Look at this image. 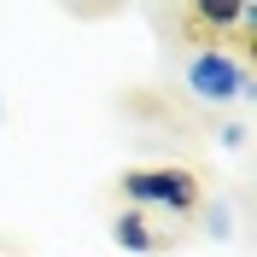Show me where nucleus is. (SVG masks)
I'll return each instance as SVG.
<instances>
[{
	"label": "nucleus",
	"mask_w": 257,
	"mask_h": 257,
	"mask_svg": "<svg viewBox=\"0 0 257 257\" xmlns=\"http://www.w3.org/2000/svg\"><path fill=\"white\" fill-rule=\"evenodd\" d=\"M117 193L128 199V210H164V216H193L205 205V181L187 164H141V170H123Z\"/></svg>",
	"instance_id": "obj_1"
},
{
	"label": "nucleus",
	"mask_w": 257,
	"mask_h": 257,
	"mask_svg": "<svg viewBox=\"0 0 257 257\" xmlns=\"http://www.w3.org/2000/svg\"><path fill=\"white\" fill-rule=\"evenodd\" d=\"M187 88L199 99H240L245 88H251V64L240 59V53H222V47H199L187 59Z\"/></svg>",
	"instance_id": "obj_2"
},
{
	"label": "nucleus",
	"mask_w": 257,
	"mask_h": 257,
	"mask_svg": "<svg viewBox=\"0 0 257 257\" xmlns=\"http://www.w3.org/2000/svg\"><path fill=\"white\" fill-rule=\"evenodd\" d=\"M181 24H187V41H234L251 47V30H257V6H240V0H193L181 6Z\"/></svg>",
	"instance_id": "obj_3"
},
{
	"label": "nucleus",
	"mask_w": 257,
	"mask_h": 257,
	"mask_svg": "<svg viewBox=\"0 0 257 257\" xmlns=\"http://www.w3.org/2000/svg\"><path fill=\"white\" fill-rule=\"evenodd\" d=\"M111 240L123 245V251L152 257V251L170 245V234H152V216H141V210H117V216H111Z\"/></svg>",
	"instance_id": "obj_4"
}]
</instances>
